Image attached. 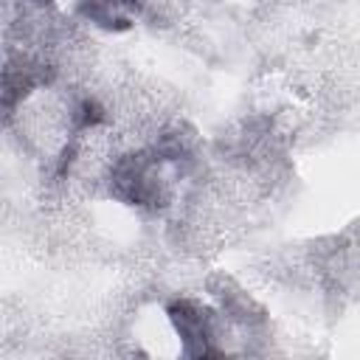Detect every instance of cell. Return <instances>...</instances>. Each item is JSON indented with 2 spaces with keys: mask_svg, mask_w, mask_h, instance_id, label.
Returning a JSON list of instances; mask_svg holds the SVG:
<instances>
[{
  "mask_svg": "<svg viewBox=\"0 0 360 360\" xmlns=\"http://www.w3.org/2000/svg\"><path fill=\"white\" fill-rule=\"evenodd\" d=\"M166 321L186 357H219L225 352L219 346L225 329L219 309L197 298H174L166 304Z\"/></svg>",
  "mask_w": 360,
  "mask_h": 360,
  "instance_id": "obj_1",
  "label": "cell"
},
{
  "mask_svg": "<svg viewBox=\"0 0 360 360\" xmlns=\"http://www.w3.org/2000/svg\"><path fill=\"white\" fill-rule=\"evenodd\" d=\"M141 6L143 0H79L76 8L87 22L104 31H124Z\"/></svg>",
  "mask_w": 360,
  "mask_h": 360,
  "instance_id": "obj_2",
  "label": "cell"
},
{
  "mask_svg": "<svg viewBox=\"0 0 360 360\" xmlns=\"http://www.w3.org/2000/svg\"><path fill=\"white\" fill-rule=\"evenodd\" d=\"M25 3H31V6H39V8H42V6H51L53 0H25Z\"/></svg>",
  "mask_w": 360,
  "mask_h": 360,
  "instance_id": "obj_3",
  "label": "cell"
}]
</instances>
